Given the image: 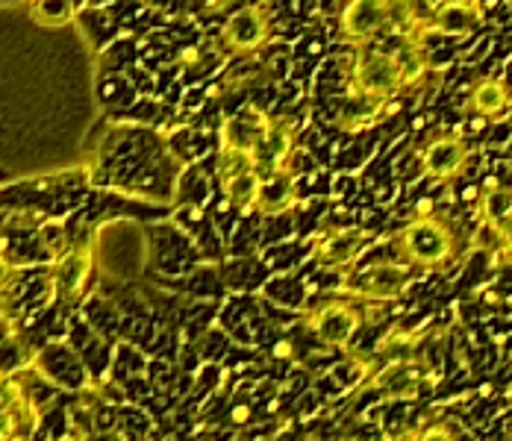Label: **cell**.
Segmentation results:
<instances>
[{
    "mask_svg": "<svg viewBox=\"0 0 512 441\" xmlns=\"http://www.w3.org/2000/svg\"><path fill=\"white\" fill-rule=\"evenodd\" d=\"M424 59L427 53L418 36H407V42L395 50L365 42L357 48V59L351 65L348 95L357 103H383L395 98L421 77Z\"/></svg>",
    "mask_w": 512,
    "mask_h": 441,
    "instance_id": "obj_1",
    "label": "cell"
},
{
    "mask_svg": "<svg viewBox=\"0 0 512 441\" xmlns=\"http://www.w3.org/2000/svg\"><path fill=\"white\" fill-rule=\"evenodd\" d=\"M386 306L389 303L365 300L345 289H318L309 294L307 306L301 309V324L309 327L327 347L345 353L362 324L386 318Z\"/></svg>",
    "mask_w": 512,
    "mask_h": 441,
    "instance_id": "obj_2",
    "label": "cell"
},
{
    "mask_svg": "<svg viewBox=\"0 0 512 441\" xmlns=\"http://www.w3.org/2000/svg\"><path fill=\"white\" fill-rule=\"evenodd\" d=\"M386 245L395 250L398 262L424 274V271H442L448 262L457 259L460 233L451 218L427 212V215H415L404 227L389 233Z\"/></svg>",
    "mask_w": 512,
    "mask_h": 441,
    "instance_id": "obj_3",
    "label": "cell"
},
{
    "mask_svg": "<svg viewBox=\"0 0 512 441\" xmlns=\"http://www.w3.org/2000/svg\"><path fill=\"white\" fill-rule=\"evenodd\" d=\"M427 18L415 15L407 0H348L339 12V33L351 45L377 42L383 33H424Z\"/></svg>",
    "mask_w": 512,
    "mask_h": 441,
    "instance_id": "obj_4",
    "label": "cell"
},
{
    "mask_svg": "<svg viewBox=\"0 0 512 441\" xmlns=\"http://www.w3.org/2000/svg\"><path fill=\"white\" fill-rule=\"evenodd\" d=\"M51 274L56 300L77 312L86 297L95 294L92 289L98 280V233L74 239L62 256L53 259Z\"/></svg>",
    "mask_w": 512,
    "mask_h": 441,
    "instance_id": "obj_5",
    "label": "cell"
},
{
    "mask_svg": "<svg viewBox=\"0 0 512 441\" xmlns=\"http://www.w3.org/2000/svg\"><path fill=\"white\" fill-rule=\"evenodd\" d=\"M374 245V233L368 227H324L309 239V259L304 271L339 274L351 271Z\"/></svg>",
    "mask_w": 512,
    "mask_h": 441,
    "instance_id": "obj_6",
    "label": "cell"
},
{
    "mask_svg": "<svg viewBox=\"0 0 512 441\" xmlns=\"http://www.w3.org/2000/svg\"><path fill=\"white\" fill-rule=\"evenodd\" d=\"M418 271L398 262V259H368L365 265L357 262L351 271L342 277V289L365 300H380V303H395L410 292Z\"/></svg>",
    "mask_w": 512,
    "mask_h": 441,
    "instance_id": "obj_7",
    "label": "cell"
},
{
    "mask_svg": "<svg viewBox=\"0 0 512 441\" xmlns=\"http://www.w3.org/2000/svg\"><path fill=\"white\" fill-rule=\"evenodd\" d=\"M33 365L42 374H48L65 394H80L98 386L92 368L86 365V359L77 353V347L68 339H53V342L42 344L33 353Z\"/></svg>",
    "mask_w": 512,
    "mask_h": 441,
    "instance_id": "obj_8",
    "label": "cell"
},
{
    "mask_svg": "<svg viewBox=\"0 0 512 441\" xmlns=\"http://www.w3.org/2000/svg\"><path fill=\"white\" fill-rule=\"evenodd\" d=\"M148 239V256L151 265L159 277L171 280V277H186L192 268H198L201 262H206L204 250L198 247V242L189 239L186 230H145Z\"/></svg>",
    "mask_w": 512,
    "mask_h": 441,
    "instance_id": "obj_9",
    "label": "cell"
},
{
    "mask_svg": "<svg viewBox=\"0 0 512 441\" xmlns=\"http://www.w3.org/2000/svg\"><path fill=\"white\" fill-rule=\"evenodd\" d=\"M271 39V12L262 3H245L230 12L221 30V48L233 56L256 53Z\"/></svg>",
    "mask_w": 512,
    "mask_h": 441,
    "instance_id": "obj_10",
    "label": "cell"
},
{
    "mask_svg": "<svg viewBox=\"0 0 512 441\" xmlns=\"http://www.w3.org/2000/svg\"><path fill=\"white\" fill-rule=\"evenodd\" d=\"M268 127H271V115L262 109H245L230 115L221 130H218V147L224 153H242L248 159H254V165L259 168V153L262 145L268 139Z\"/></svg>",
    "mask_w": 512,
    "mask_h": 441,
    "instance_id": "obj_11",
    "label": "cell"
},
{
    "mask_svg": "<svg viewBox=\"0 0 512 441\" xmlns=\"http://www.w3.org/2000/svg\"><path fill=\"white\" fill-rule=\"evenodd\" d=\"M474 147L462 133H436L421 150V171L439 183L460 177L465 165L471 162Z\"/></svg>",
    "mask_w": 512,
    "mask_h": 441,
    "instance_id": "obj_12",
    "label": "cell"
},
{
    "mask_svg": "<svg viewBox=\"0 0 512 441\" xmlns=\"http://www.w3.org/2000/svg\"><path fill=\"white\" fill-rule=\"evenodd\" d=\"M483 24V6L480 0H445L442 6H436L424 24V33H436V36H445V39H462V36H471L477 27Z\"/></svg>",
    "mask_w": 512,
    "mask_h": 441,
    "instance_id": "obj_13",
    "label": "cell"
},
{
    "mask_svg": "<svg viewBox=\"0 0 512 441\" xmlns=\"http://www.w3.org/2000/svg\"><path fill=\"white\" fill-rule=\"evenodd\" d=\"M42 412L27 400L12 377H3V441H33Z\"/></svg>",
    "mask_w": 512,
    "mask_h": 441,
    "instance_id": "obj_14",
    "label": "cell"
},
{
    "mask_svg": "<svg viewBox=\"0 0 512 441\" xmlns=\"http://www.w3.org/2000/svg\"><path fill=\"white\" fill-rule=\"evenodd\" d=\"M65 339L77 347V353L86 359V365L92 368V374H95V380H98V383L109 380L115 344L109 342V339H103L101 333H98V330L83 318V312H80V309L71 315V324H68V336H65Z\"/></svg>",
    "mask_w": 512,
    "mask_h": 441,
    "instance_id": "obj_15",
    "label": "cell"
},
{
    "mask_svg": "<svg viewBox=\"0 0 512 441\" xmlns=\"http://www.w3.org/2000/svg\"><path fill=\"white\" fill-rule=\"evenodd\" d=\"M271 265L265 262V256L248 253V256H230L227 262H221V280L230 294H256L265 289V283L271 280Z\"/></svg>",
    "mask_w": 512,
    "mask_h": 441,
    "instance_id": "obj_16",
    "label": "cell"
},
{
    "mask_svg": "<svg viewBox=\"0 0 512 441\" xmlns=\"http://www.w3.org/2000/svg\"><path fill=\"white\" fill-rule=\"evenodd\" d=\"M512 109V89L498 80V77H486L477 80L465 98V112L480 118V121H504Z\"/></svg>",
    "mask_w": 512,
    "mask_h": 441,
    "instance_id": "obj_17",
    "label": "cell"
},
{
    "mask_svg": "<svg viewBox=\"0 0 512 441\" xmlns=\"http://www.w3.org/2000/svg\"><path fill=\"white\" fill-rule=\"evenodd\" d=\"M80 312H83V318L101 333L103 339H109L112 344L121 342V330H124V312H121V306H118V300L115 297H109V294H89L86 297V303L80 306Z\"/></svg>",
    "mask_w": 512,
    "mask_h": 441,
    "instance_id": "obj_18",
    "label": "cell"
},
{
    "mask_svg": "<svg viewBox=\"0 0 512 441\" xmlns=\"http://www.w3.org/2000/svg\"><path fill=\"white\" fill-rule=\"evenodd\" d=\"M262 297L286 306V309H304L309 300V280L304 271H283V274H271V280L265 283L262 289Z\"/></svg>",
    "mask_w": 512,
    "mask_h": 441,
    "instance_id": "obj_19",
    "label": "cell"
},
{
    "mask_svg": "<svg viewBox=\"0 0 512 441\" xmlns=\"http://www.w3.org/2000/svg\"><path fill=\"white\" fill-rule=\"evenodd\" d=\"M480 218L489 227H504L512 218V189L498 177H489L480 192Z\"/></svg>",
    "mask_w": 512,
    "mask_h": 441,
    "instance_id": "obj_20",
    "label": "cell"
},
{
    "mask_svg": "<svg viewBox=\"0 0 512 441\" xmlns=\"http://www.w3.org/2000/svg\"><path fill=\"white\" fill-rule=\"evenodd\" d=\"M148 365H151V356H148V350L142 344L121 339V342L115 344V353H112V371H109V377L124 386L127 380L148 374Z\"/></svg>",
    "mask_w": 512,
    "mask_h": 441,
    "instance_id": "obj_21",
    "label": "cell"
},
{
    "mask_svg": "<svg viewBox=\"0 0 512 441\" xmlns=\"http://www.w3.org/2000/svg\"><path fill=\"white\" fill-rule=\"evenodd\" d=\"M80 15L74 0H36L30 3V18L39 27H68Z\"/></svg>",
    "mask_w": 512,
    "mask_h": 441,
    "instance_id": "obj_22",
    "label": "cell"
},
{
    "mask_svg": "<svg viewBox=\"0 0 512 441\" xmlns=\"http://www.w3.org/2000/svg\"><path fill=\"white\" fill-rule=\"evenodd\" d=\"M24 3H27V6H30V3H36V0H24Z\"/></svg>",
    "mask_w": 512,
    "mask_h": 441,
    "instance_id": "obj_23",
    "label": "cell"
}]
</instances>
